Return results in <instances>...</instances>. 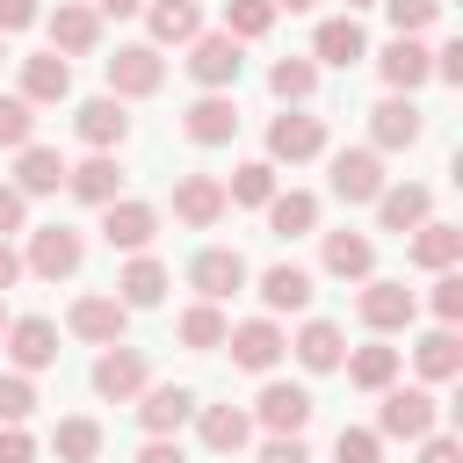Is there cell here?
<instances>
[{
  "label": "cell",
  "instance_id": "cell-44",
  "mask_svg": "<svg viewBox=\"0 0 463 463\" xmlns=\"http://www.w3.org/2000/svg\"><path fill=\"white\" fill-rule=\"evenodd\" d=\"M333 456H340V463H383V441H376V427H340Z\"/></svg>",
  "mask_w": 463,
  "mask_h": 463
},
{
  "label": "cell",
  "instance_id": "cell-33",
  "mask_svg": "<svg viewBox=\"0 0 463 463\" xmlns=\"http://www.w3.org/2000/svg\"><path fill=\"white\" fill-rule=\"evenodd\" d=\"M260 304H268V311H304V304H311V275H304L297 260H275V268L260 275Z\"/></svg>",
  "mask_w": 463,
  "mask_h": 463
},
{
  "label": "cell",
  "instance_id": "cell-12",
  "mask_svg": "<svg viewBox=\"0 0 463 463\" xmlns=\"http://www.w3.org/2000/svg\"><path fill=\"white\" fill-rule=\"evenodd\" d=\"M354 311H362V326H369V333H398V326H412L420 297H412L405 282H369V289L354 297Z\"/></svg>",
  "mask_w": 463,
  "mask_h": 463
},
{
  "label": "cell",
  "instance_id": "cell-36",
  "mask_svg": "<svg viewBox=\"0 0 463 463\" xmlns=\"http://www.w3.org/2000/svg\"><path fill=\"white\" fill-rule=\"evenodd\" d=\"M347 383L354 391H391L398 383V347H383V340L376 347H354L347 354Z\"/></svg>",
  "mask_w": 463,
  "mask_h": 463
},
{
  "label": "cell",
  "instance_id": "cell-46",
  "mask_svg": "<svg viewBox=\"0 0 463 463\" xmlns=\"http://www.w3.org/2000/svg\"><path fill=\"white\" fill-rule=\"evenodd\" d=\"M427 304H434V318H441V326H456V318H463V275H456V268H441V282H434V297H427Z\"/></svg>",
  "mask_w": 463,
  "mask_h": 463
},
{
  "label": "cell",
  "instance_id": "cell-21",
  "mask_svg": "<svg viewBox=\"0 0 463 463\" xmlns=\"http://www.w3.org/2000/svg\"><path fill=\"white\" fill-rule=\"evenodd\" d=\"M311 58H326V65H362L369 58V36H362V22L354 14H333V22H318V36H311Z\"/></svg>",
  "mask_w": 463,
  "mask_h": 463
},
{
  "label": "cell",
  "instance_id": "cell-54",
  "mask_svg": "<svg viewBox=\"0 0 463 463\" xmlns=\"http://www.w3.org/2000/svg\"><path fill=\"white\" fill-rule=\"evenodd\" d=\"M22 275H29V268H22V253H14V246H7V239H0V289H14V282H22Z\"/></svg>",
  "mask_w": 463,
  "mask_h": 463
},
{
  "label": "cell",
  "instance_id": "cell-47",
  "mask_svg": "<svg viewBox=\"0 0 463 463\" xmlns=\"http://www.w3.org/2000/svg\"><path fill=\"white\" fill-rule=\"evenodd\" d=\"M260 463H311V449H304V434H275L260 449Z\"/></svg>",
  "mask_w": 463,
  "mask_h": 463
},
{
  "label": "cell",
  "instance_id": "cell-57",
  "mask_svg": "<svg viewBox=\"0 0 463 463\" xmlns=\"http://www.w3.org/2000/svg\"><path fill=\"white\" fill-rule=\"evenodd\" d=\"M347 7H376V0H347Z\"/></svg>",
  "mask_w": 463,
  "mask_h": 463
},
{
  "label": "cell",
  "instance_id": "cell-17",
  "mask_svg": "<svg viewBox=\"0 0 463 463\" xmlns=\"http://www.w3.org/2000/svg\"><path fill=\"white\" fill-rule=\"evenodd\" d=\"M65 94H72V65H65L58 51L22 58V101H29V109H51V101H65Z\"/></svg>",
  "mask_w": 463,
  "mask_h": 463
},
{
  "label": "cell",
  "instance_id": "cell-18",
  "mask_svg": "<svg viewBox=\"0 0 463 463\" xmlns=\"http://www.w3.org/2000/svg\"><path fill=\"white\" fill-rule=\"evenodd\" d=\"M72 130H80L94 152H116V145L130 137V116H123V101H116V94H94V101H80Z\"/></svg>",
  "mask_w": 463,
  "mask_h": 463
},
{
  "label": "cell",
  "instance_id": "cell-29",
  "mask_svg": "<svg viewBox=\"0 0 463 463\" xmlns=\"http://www.w3.org/2000/svg\"><path fill=\"white\" fill-rule=\"evenodd\" d=\"M412 260H420V268H434V275H441V268H456V260H463V224L427 217V224L412 232Z\"/></svg>",
  "mask_w": 463,
  "mask_h": 463
},
{
  "label": "cell",
  "instance_id": "cell-24",
  "mask_svg": "<svg viewBox=\"0 0 463 463\" xmlns=\"http://www.w3.org/2000/svg\"><path fill=\"white\" fill-rule=\"evenodd\" d=\"M65 188H72L80 203H94V210H109V203L123 195V166H116L109 152H94L87 166H65Z\"/></svg>",
  "mask_w": 463,
  "mask_h": 463
},
{
  "label": "cell",
  "instance_id": "cell-7",
  "mask_svg": "<svg viewBox=\"0 0 463 463\" xmlns=\"http://www.w3.org/2000/svg\"><path fill=\"white\" fill-rule=\"evenodd\" d=\"M333 195L340 203H376L383 195V152H369V145L333 152Z\"/></svg>",
  "mask_w": 463,
  "mask_h": 463
},
{
  "label": "cell",
  "instance_id": "cell-28",
  "mask_svg": "<svg viewBox=\"0 0 463 463\" xmlns=\"http://www.w3.org/2000/svg\"><path fill=\"white\" fill-rule=\"evenodd\" d=\"M326 275H340V282H369V268H376V246L362 239V232H326Z\"/></svg>",
  "mask_w": 463,
  "mask_h": 463
},
{
  "label": "cell",
  "instance_id": "cell-50",
  "mask_svg": "<svg viewBox=\"0 0 463 463\" xmlns=\"http://www.w3.org/2000/svg\"><path fill=\"white\" fill-rule=\"evenodd\" d=\"M420 463H463V441L456 434H427L420 441Z\"/></svg>",
  "mask_w": 463,
  "mask_h": 463
},
{
  "label": "cell",
  "instance_id": "cell-49",
  "mask_svg": "<svg viewBox=\"0 0 463 463\" xmlns=\"http://www.w3.org/2000/svg\"><path fill=\"white\" fill-rule=\"evenodd\" d=\"M22 217H29V195H22V188H0V239L22 232Z\"/></svg>",
  "mask_w": 463,
  "mask_h": 463
},
{
  "label": "cell",
  "instance_id": "cell-10",
  "mask_svg": "<svg viewBox=\"0 0 463 463\" xmlns=\"http://www.w3.org/2000/svg\"><path fill=\"white\" fill-rule=\"evenodd\" d=\"M376 72L391 80V94H412V87H427V80H434V51H427L420 36H391V43H383V58H376Z\"/></svg>",
  "mask_w": 463,
  "mask_h": 463
},
{
  "label": "cell",
  "instance_id": "cell-26",
  "mask_svg": "<svg viewBox=\"0 0 463 463\" xmlns=\"http://www.w3.org/2000/svg\"><path fill=\"white\" fill-rule=\"evenodd\" d=\"M159 297H166V268H159L152 253H130V268L116 275V304H123V311H152Z\"/></svg>",
  "mask_w": 463,
  "mask_h": 463
},
{
  "label": "cell",
  "instance_id": "cell-5",
  "mask_svg": "<svg viewBox=\"0 0 463 463\" xmlns=\"http://www.w3.org/2000/svg\"><path fill=\"white\" fill-rule=\"evenodd\" d=\"M369 152H405V145H420L427 137V116H420V101L412 94H391V101H376L369 109Z\"/></svg>",
  "mask_w": 463,
  "mask_h": 463
},
{
  "label": "cell",
  "instance_id": "cell-43",
  "mask_svg": "<svg viewBox=\"0 0 463 463\" xmlns=\"http://www.w3.org/2000/svg\"><path fill=\"white\" fill-rule=\"evenodd\" d=\"M29 130H36L29 101H22V94H0V145H7V152H22V145H29Z\"/></svg>",
  "mask_w": 463,
  "mask_h": 463
},
{
  "label": "cell",
  "instance_id": "cell-45",
  "mask_svg": "<svg viewBox=\"0 0 463 463\" xmlns=\"http://www.w3.org/2000/svg\"><path fill=\"white\" fill-rule=\"evenodd\" d=\"M383 14H391V29H398V36H420V29L441 14V0H383Z\"/></svg>",
  "mask_w": 463,
  "mask_h": 463
},
{
  "label": "cell",
  "instance_id": "cell-19",
  "mask_svg": "<svg viewBox=\"0 0 463 463\" xmlns=\"http://www.w3.org/2000/svg\"><path fill=\"white\" fill-rule=\"evenodd\" d=\"M181 130H188L195 145H232V137H239V101H232V94H203V101H188Z\"/></svg>",
  "mask_w": 463,
  "mask_h": 463
},
{
  "label": "cell",
  "instance_id": "cell-20",
  "mask_svg": "<svg viewBox=\"0 0 463 463\" xmlns=\"http://www.w3.org/2000/svg\"><path fill=\"white\" fill-rule=\"evenodd\" d=\"M145 383H152V369H145V354H137V347H109V354L94 362V391H101V398H116V405H123V398H137Z\"/></svg>",
  "mask_w": 463,
  "mask_h": 463
},
{
  "label": "cell",
  "instance_id": "cell-3",
  "mask_svg": "<svg viewBox=\"0 0 463 463\" xmlns=\"http://www.w3.org/2000/svg\"><path fill=\"white\" fill-rule=\"evenodd\" d=\"M159 80H166V58L152 43H123L109 58V94L116 101H145V94H159Z\"/></svg>",
  "mask_w": 463,
  "mask_h": 463
},
{
  "label": "cell",
  "instance_id": "cell-55",
  "mask_svg": "<svg viewBox=\"0 0 463 463\" xmlns=\"http://www.w3.org/2000/svg\"><path fill=\"white\" fill-rule=\"evenodd\" d=\"M145 0H94V14H137Z\"/></svg>",
  "mask_w": 463,
  "mask_h": 463
},
{
  "label": "cell",
  "instance_id": "cell-40",
  "mask_svg": "<svg viewBox=\"0 0 463 463\" xmlns=\"http://www.w3.org/2000/svg\"><path fill=\"white\" fill-rule=\"evenodd\" d=\"M51 449H58V463H94V456H101V427H94V420H58Z\"/></svg>",
  "mask_w": 463,
  "mask_h": 463
},
{
  "label": "cell",
  "instance_id": "cell-38",
  "mask_svg": "<svg viewBox=\"0 0 463 463\" xmlns=\"http://www.w3.org/2000/svg\"><path fill=\"white\" fill-rule=\"evenodd\" d=\"M268 87H275V101H311L318 94V65L311 58H275L268 65Z\"/></svg>",
  "mask_w": 463,
  "mask_h": 463
},
{
  "label": "cell",
  "instance_id": "cell-15",
  "mask_svg": "<svg viewBox=\"0 0 463 463\" xmlns=\"http://www.w3.org/2000/svg\"><path fill=\"white\" fill-rule=\"evenodd\" d=\"M224 210H232V203H224V181H210V174H181V181H174V217H181V224L210 232Z\"/></svg>",
  "mask_w": 463,
  "mask_h": 463
},
{
  "label": "cell",
  "instance_id": "cell-31",
  "mask_svg": "<svg viewBox=\"0 0 463 463\" xmlns=\"http://www.w3.org/2000/svg\"><path fill=\"white\" fill-rule=\"evenodd\" d=\"M246 441H253V420L239 405H203V449L210 456H239Z\"/></svg>",
  "mask_w": 463,
  "mask_h": 463
},
{
  "label": "cell",
  "instance_id": "cell-39",
  "mask_svg": "<svg viewBox=\"0 0 463 463\" xmlns=\"http://www.w3.org/2000/svg\"><path fill=\"white\" fill-rule=\"evenodd\" d=\"M268 195H275V166L268 159H246L232 174V188H224V203H246V210H268Z\"/></svg>",
  "mask_w": 463,
  "mask_h": 463
},
{
  "label": "cell",
  "instance_id": "cell-53",
  "mask_svg": "<svg viewBox=\"0 0 463 463\" xmlns=\"http://www.w3.org/2000/svg\"><path fill=\"white\" fill-rule=\"evenodd\" d=\"M434 72L456 87V80H463V43H441V51H434Z\"/></svg>",
  "mask_w": 463,
  "mask_h": 463
},
{
  "label": "cell",
  "instance_id": "cell-30",
  "mask_svg": "<svg viewBox=\"0 0 463 463\" xmlns=\"http://www.w3.org/2000/svg\"><path fill=\"white\" fill-rule=\"evenodd\" d=\"M412 369H420L427 383H449V376L463 369V340H456V326H434V333L412 347Z\"/></svg>",
  "mask_w": 463,
  "mask_h": 463
},
{
  "label": "cell",
  "instance_id": "cell-34",
  "mask_svg": "<svg viewBox=\"0 0 463 463\" xmlns=\"http://www.w3.org/2000/svg\"><path fill=\"white\" fill-rule=\"evenodd\" d=\"M65 181V159L51 152V145H22V159H14V188L22 195H51Z\"/></svg>",
  "mask_w": 463,
  "mask_h": 463
},
{
  "label": "cell",
  "instance_id": "cell-41",
  "mask_svg": "<svg viewBox=\"0 0 463 463\" xmlns=\"http://www.w3.org/2000/svg\"><path fill=\"white\" fill-rule=\"evenodd\" d=\"M275 29V7L268 0H224V36L232 43H253V36H268Z\"/></svg>",
  "mask_w": 463,
  "mask_h": 463
},
{
  "label": "cell",
  "instance_id": "cell-48",
  "mask_svg": "<svg viewBox=\"0 0 463 463\" xmlns=\"http://www.w3.org/2000/svg\"><path fill=\"white\" fill-rule=\"evenodd\" d=\"M0 463H36V441L22 427H0Z\"/></svg>",
  "mask_w": 463,
  "mask_h": 463
},
{
  "label": "cell",
  "instance_id": "cell-25",
  "mask_svg": "<svg viewBox=\"0 0 463 463\" xmlns=\"http://www.w3.org/2000/svg\"><path fill=\"white\" fill-rule=\"evenodd\" d=\"M427 210H434V195H427L420 181H398V188L376 195V224H383V232H420Z\"/></svg>",
  "mask_w": 463,
  "mask_h": 463
},
{
  "label": "cell",
  "instance_id": "cell-56",
  "mask_svg": "<svg viewBox=\"0 0 463 463\" xmlns=\"http://www.w3.org/2000/svg\"><path fill=\"white\" fill-rule=\"evenodd\" d=\"M268 7H275V14H282V7H289V14H304V7H318V0H268Z\"/></svg>",
  "mask_w": 463,
  "mask_h": 463
},
{
  "label": "cell",
  "instance_id": "cell-8",
  "mask_svg": "<svg viewBox=\"0 0 463 463\" xmlns=\"http://www.w3.org/2000/svg\"><path fill=\"white\" fill-rule=\"evenodd\" d=\"M7 362H14V376L51 369L58 362V326L51 318H7Z\"/></svg>",
  "mask_w": 463,
  "mask_h": 463
},
{
  "label": "cell",
  "instance_id": "cell-2",
  "mask_svg": "<svg viewBox=\"0 0 463 463\" xmlns=\"http://www.w3.org/2000/svg\"><path fill=\"white\" fill-rule=\"evenodd\" d=\"M434 434V391H383V412H376V441H427Z\"/></svg>",
  "mask_w": 463,
  "mask_h": 463
},
{
  "label": "cell",
  "instance_id": "cell-13",
  "mask_svg": "<svg viewBox=\"0 0 463 463\" xmlns=\"http://www.w3.org/2000/svg\"><path fill=\"white\" fill-rule=\"evenodd\" d=\"M253 412H260L268 434H304V427H311V391H304V383H260Z\"/></svg>",
  "mask_w": 463,
  "mask_h": 463
},
{
  "label": "cell",
  "instance_id": "cell-6",
  "mask_svg": "<svg viewBox=\"0 0 463 463\" xmlns=\"http://www.w3.org/2000/svg\"><path fill=\"white\" fill-rule=\"evenodd\" d=\"M188 282L203 289V304H224L232 289H246V253L239 246H203L188 260Z\"/></svg>",
  "mask_w": 463,
  "mask_h": 463
},
{
  "label": "cell",
  "instance_id": "cell-14",
  "mask_svg": "<svg viewBox=\"0 0 463 463\" xmlns=\"http://www.w3.org/2000/svg\"><path fill=\"white\" fill-rule=\"evenodd\" d=\"M318 152H326V123L318 116H297L289 109V116L268 123V159H289L297 166V159H318Z\"/></svg>",
  "mask_w": 463,
  "mask_h": 463
},
{
  "label": "cell",
  "instance_id": "cell-11",
  "mask_svg": "<svg viewBox=\"0 0 463 463\" xmlns=\"http://www.w3.org/2000/svg\"><path fill=\"white\" fill-rule=\"evenodd\" d=\"M152 232H159V210H152V203L116 195V203L101 210V239H109V246H123V253H145V246H152Z\"/></svg>",
  "mask_w": 463,
  "mask_h": 463
},
{
  "label": "cell",
  "instance_id": "cell-42",
  "mask_svg": "<svg viewBox=\"0 0 463 463\" xmlns=\"http://www.w3.org/2000/svg\"><path fill=\"white\" fill-rule=\"evenodd\" d=\"M29 412H36V383L7 369V376H0V427H22Z\"/></svg>",
  "mask_w": 463,
  "mask_h": 463
},
{
  "label": "cell",
  "instance_id": "cell-27",
  "mask_svg": "<svg viewBox=\"0 0 463 463\" xmlns=\"http://www.w3.org/2000/svg\"><path fill=\"white\" fill-rule=\"evenodd\" d=\"M289 347H297V362H304L311 376H326V369H340V362H347V340H340V326H333V318H304V333H297Z\"/></svg>",
  "mask_w": 463,
  "mask_h": 463
},
{
  "label": "cell",
  "instance_id": "cell-16",
  "mask_svg": "<svg viewBox=\"0 0 463 463\" xmlns=\"http://www.w3.org/2000/svg\"><path fill=\"white\" fill-rule=\"evenodd\" d=\"M188 412H195V391H188V383H145V391H137V420H145V434H181Z\"/></svg>",
  "mask_w": 463,
  "mask_h": 463
},
{
  "label": "cell",
  "instance_id": "cell-22",
  "mask_svg": "<svg viewBox=\"0 0 463 463\" xmlns=\"http://www.w3.org/2000/svg\"><path fill=\"white\" fill-rule=\"evenodd\" d=\"M65 326H72L80 340H94V347H116V340H123V326H130V311H123L116 297H80Z\"/></svg>",
  "mask_w": 463,
  "mask_h": 463
},
{
  "label": "cell",
  "instance_id": "cell-37",
  "mask_svg": "<svg viewBox=\"0 0 463 463\" xmlns=\"http://www.w3.org/2000/svg\"><path fill=\"white\" fill-rule=\"evenodd\" d=\"M224 333H232V318H224L217 304H188V311H181V347L217 354V347H224Z\"/></svg>",
  "mask_w": 463,
  "mask_h": 463
},
{
  "label": "cell",
  "instance_id": "cell-59",
  "mask_svg": "<svg viewBox=\"0 0 463 463\" xmlns=\"http://www.w3.org/2000/svg\"><path fill=\"white\" fill-rule=\"evenodd\" d=\"M0 58H7V51H0Z\"/></svg>",
  "mask_w": 463,
  "mask_h": 463
},
{
  "label": "cell",
  "instance_id": "cell-4",
  "mask_svg": "<svg viewBox=\"0 0 463 463\" xmlns=\"http://www.w3.org/2000/svg\"><path fill=\"white\" fill-rule=\"evenodd\" d=\"M239 65H246V58H239V43H232L224 29L188 43V72H195V87H203V94H232V87H239Z\"/></svg>",
  "mask_w": 463,
  "mask_h": 463
},
{
  "label": "cell",
  "instance_id": "cell-23",
  "mask_svg": "<svg viewBox=\"0 0 463 463\" xmlns=\"http://www.w3.org/2000/svg\"><path fill=\"white\" fill-rule=\"evenodd\" d=\"M94 43H101V14H94V7H72V0H65V7L51 14V51H58V58H87Z\"/></svg>",
  "mask_w": 463,
  "mask_h": 463
},
{
  "label": "cell",
  "instance_id": "cell-1",
  "mask_svg": "<svg viewBox=\"0 0 463 463\" xmlns=\"http://www.w3.org/2000/svg\"><path fill=\"white\" fill-rule=\"evenodd\" d=\"M80 260H87V239H80L72 224H36V232H29V253H22L29 275L58 282V275H80Z\"/></svg>",
  "mask_w": 463,
  "mask_h": 463
},
{
  "label": "cell",
  "instance_id": "cell-35",
  "mask_svg": "<svg viewBox=\"0 0 463 463\" xmlns=\"http://www.w3.org/2000/svg\"><path fill=\"white\" fill-rule=\"evenodd\" d=\"M311 224H318V195H304V188L268 195V232H275V239H304Z\"/></svg>",
  "mask_w": 463,
  "mask_h": 463
},
{
  "label": "cell",
  "instance_id": "cell-51",
  "mask_svg": "<svg viewBox=\"0 0 463 463\" xmlns=\"http://www.w3.org/2000/svg\"><path fill=\"white\" fill-rule=\"evenodd\" d=\"M137 463H188V456H181V441H174V434H152V441L137 449Z\"/></svg>",
  "mask_w": 463,
  "mask_h": 463
},
{
  "label": "cell",
  "instance_id": "cell-52",
  "mask_svg": "<svg viewBox=\"0 0 463 463\" xmlns=\"http://www.w3.org/2000/svg\"><path fill=\"white\" fill-rule=\"evenodd\" d=\"M36 22V0H0V36L7 29H29Z\"/></svg>",
  "mask_w": 463,
  "mask_h": 463
},
{
  "label": "cell",
  "instance_id": "cell-58",
  "mask_svg": "<svg viewBox=\"0 0 463 463\" xmlns=\"http://www.w3.org/2000/svg\"><path fill=\"white\" fill-rule=\"evenodd\" d=\"M0 333H7V304H0Z\"/></svg>",
  "mask_w": 463,
  "mask_h": 463
},
{
  "label": "cell",
  "instance_id": "cell-9",
  "mask_svg": "<svg viewBox=\"0 0 463 463\" xmlns=\"http://www.w3.org/2000/svg\"><path fill=\"white\" fill-rule=\"evenodd\" d=\"M224 347H232V362H239V369L268 376V369L282 362V347H289V340H282V326H275V318H246V326H232V333H224Z\"/></svg>",
  "mask_w": 463,
  "mask_h": 463
},
{
  "label": "cell",
  "instance_id": "cell-32",
  "mask_svg": "<svg viewBox=\"0 0 463 463\" xmlns=\"http://www.w3.org/2000/svg\"><path fill=\"white\" fill-rule=\"evenodd\" d=\"M145 22H152V51H159V43H195V36H203L195 0H152Z\"/></svg>",
  "mask_w": 463,
  "mask_h": 463
}]
</instances>
